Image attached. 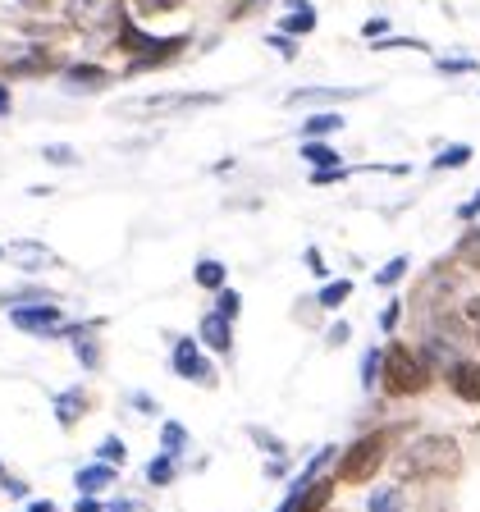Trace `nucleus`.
<instances>
[{
    "mask_svg": "<svg viewBox=\"0 0 480 512\" xmlns=\"http://www.w3.org/2000/svg\"><path fill=\"white\" fill-rule=\"evenodd\" d=\"M462 471V448L448 435H426L398 453V476L403 480H444Z\"/></svg>",
    "mask_w": 480,
    "mask_h": 512,
    "instance_id": "obj_1",
    "label": "nucleus"
},
{
    "mask_svg": "<svg viewBox=\"0 0 480 512\" xmlns=\"http://www.w3.org/2000/svg\"><path fill=\"white\" fill-rule=\"evenodd\" d=\"M380 375H384V389L394 398H407V394H421L430 384V366H426V357H416L412 348H403V343H389L384 348V366H380Z\"/></svg>",
    "mask_w": 480,
    "mask_h": 512,
    "instance_id": "obj_2",
    "label": "nucleus"
},
{
    "mask_svg": "<svg viewBox=\"0 0 480 512\" xmlns=\"http://www.w3.org/2000/svg\"><path fill=\"white\" fill-rule=\"evenodd\" d=\"M384 453H389V430H375V435H362L357 444L348 448L339 458V471H334V480H343V485H366V480L380 471Z\"/></svg>",
    "mask_w": 480,
    "mask_h": 512,
    "instance_id": "obj_3",
    "label": "nucleus"
},
{
    "mask_svg": "<svg viewBox=\"0 0 480 512\" xmlns=\"http://www.w3.org/2000/svg\"><path fill=\"white\" fill-rule=\"evenodd\" d=\"M64 19H69V28L101 37V32H115L128 14L124 0H64Z\"/></svg>",
    "mask_w": 480,
    "mask_h": 512,
    "instance_id": "obj_4",
    "label": "nucleus"
},
{
    "mask_svg": "<svg viewBox=\"0 0 480 512\" xmlns=\"http://www.w3.org/2000/svg\"><path fill=\"white\" fill-rule=\"evenodd\" d=\"M0 69L10 78H37V74L60 69V60L46 46H10V51H0Z\"/></svg>",
    "mask_w": 480,
    "mask_h": 512,
    "instance_id": "obj_5",
    "label": "nucleus"
},
{
    "mask_svg": "<svg viewBox=\"0 0 480 512\" xmlns=\"http://www.w3.org/2000/svg\"><path fill=\"white\" fill-rule=\"evenodd\" d=\"M14 330H28V334H69V325H60V307L51 298L42 302H19L10 307Z\"/></svg>",
    "mask_w": 480,
    "mask_h": 512,
    "instance_id": "obj_6",
    "label": "nucleus"
},
{
    "mask_svg": "<svg viewBox=\"0 0 480 512\" xmlns=\"http://www.w3.org/2000/svg\"><path fill=\"white\" fill-rule=\"evenodd\" d=\"M174 375H179V380H197V384H206V389L215 384L211 362H206L202 348H197L192 339H179V343H174Z\"/></svg>",
    "mask_w": 480,
    "mask_h": 512,
    "instance_id": "obj_7",
    "label": "nucleus"
},
{
    "mask_svg": "<svg viewBox=\"0 0 480 512\" xmlns=\"http://www.w3.org/2000/svg\"><path fill=\"white\" fill-rule=\"evenodd\" d=\"M330 494H334V476H320L311 485H298V490L279 503V512H325L330 508Z\"/></svg>",
    "mask_w": 480,
    "mask_h": 512,
    "instance_id": "obj_8",
    "label": "nucleus"
},
{
    "mask_svg": "<svg viewBox=\"0 0 480 512\" xmlns=\"http://www.w3.org/2000/svg\"><path fill=\"white\" fill-rule=\"evenodd\" d=\"M115 83V74H106L101 64H69L64 69V87L69 92H101V87Z\"/></svg>",
    "mask_w": 480,
    "mask_h": 512,
    "instance_id": "obj_9",
    "label": "nucleus"
},
{
    "mask_svg": "<svg viewBox=\"0 0 480 512\" xmlns=\"http://www.w3.org/2000/svg\"><path fill=\"white\" fill-rule=\"evenodd\" d=\"M448 389L462 403H480V366L476 362H453L448 366Z\"/></svg>",
    "mask_w": 480,
    "mask_h": 512,
    "instance_id": "obj_10",
    "label": "nucleus"
},
{
    "mask_svg": "<svg viewBox=\"0 0 480 512\" xmlns=\"http://www.w3.org/2000/svg\"><path fill=\"white\" fill-rule=\"evenodd\" d=\"M202 343L215 352H229L234 348V320L224 316V311H211V316H202Z\"/></svg>",
    "mask_w": 480,
    "mask_h": 512,
    "instance_id": "obj_11",
    "label": "nucleus"
},
{
    "mask_svg": "<svg viewBox=\"0 0 480 512\" xmlns=\"http://www.w3.org/2000/svg\"><path fill=\"white\" fill-rule=\"evenodd\" d=\"M10 261H19L23 270H46L55 266V252L42 243H10Z\"/></svg>",
    "mask_w": 480,
    "mask_h": 512,
    "instance_id": "obj_12",
    "label": "nucleus"
},
{
    "mask_svg": "<svg viewBox=\"0 0 480 512\" xmlns=\"http://www.w3.org/2000/svg\"><path fill=\"white\" fill-rule=\"evenodd\" d=\"M78 416H87V394L83 389H64V394L55 398V421L69 430V426H78Z\"/></svg>",
    "mask_w": 480,
    "mask_h": 512,
    "instance_id": "obj_13",
    "label": "nucleus"
},
{
    "mask_svg": "<svg viewBox=\"0 0 480 512\" xmlns=\"http://www.w3.org/2000/svg\"><path fill=\"white\" fill-rule=\"evenodd\" d=\"M110 480H115V462H92V467H83L74 476L78 494H96V490H106Z\"/></svg>",
    "mask_w": 480,
    "mask_h": 512,
    "instance_id": "obj_14",
    "label": "nucleus"
},
{
    "mask_svg": "<svg viewBox=\"0 0 480 512\" xmlns=\"http://www.w3.org/2000/svg\"><path fill=\"white\" fill-rule=\"evenodd\" d=\"M371 512H407L403 490H398V485H380V490L371 494Z\"/></svg>",
    "mask_w": 480,
    "mask_h": 512,
    "instance_id": "obj_15",
    "label": "nucleus"
},
{
    "mask_svg": "<svg viewBox=\"0 0 480 512\" xmlns=\"http://www.w3.org/2000/svg\"><path fill=\"white\" fill-rule=\"evenodd\" d=\"M311 28H316V10L307 0H293V14L284 19V32H311Z\"/></svg>",
    "mask_w": 480,
    "mask_h": 512,
    "instance_id": "obj_16",
    "label": "nucleus"
},
{
    "mask_svg": "<svg viewBox=\"0 0 480 512\" xmlns=\"http://www.w3.org/2000/svg\"><path fill=\"white\" fill-rule=\"evenodd\" d=\"M302 160H311L316 170H330V165H339V151L325 142H302Z\"/></svg>",
    "mask_w": 480,
    "mask_h": 512,
    "instance_id": "obj_17",
    "label": "nucleus"
},
{
    "mask_svg": "<svg viewBox=\"0 0 480 512\" xmlns=\"http://www.w3.org/2000/svg\"><path fill=\"white\" fill-rule=\"evenodd\" d=\"M147 480H151V485H170V480H174V453H165V458H151L147 462Z\"/></svg>",
    "mask_w": 480,
    "mask_h": 512,
    "instance_id": "obj_18",
    "label": "nucleus"
},
{
    "mask_svg": "<svg viewBox=\"0 0 480 512\" xmlns=\"http://www.w3.org/2000/svg\"><path fill=\"white\" fill-rule=\"evenodd\" d=\"M334 128H343V115H311L307 124H302V133H307V138H320V133H334Z\"/></svg>",
    "mask_w": 480,
    "mask_h": 512,
    "instance_id": "obj_19",
    "label": "nucleus"
},
{
    "mask_svg": "<svg viewBox=\"0 0 480 512\" xmlns=\"http://www.w3.org/2000/svg\"><path fill=\"white\" fill-rule=\"evenodd\" d=\"M467 160H471V147H462V142H458V147L439 151V156H435V170H462Z\"/></svg>",
    "mask_w": 480,
    "mask_h": 512,
    "instance_id": "obj_20",
    "label": "nucleus"
},
{
    "mask_svg": "<svg viewBox=\"0 0 480 512\" xmlns=\"http://www.w3.org/2000/svg\"><path fill=\"white\" fill-rule=\"evenodd\" d=\"M197 284L211 288V293H220L224 288V266L220 261H202V266H197Z\"/></svg>",
    "mask_w": 480,
    "mask_h": 512,
    "instance_id": "obj_21",
    "label": "nucleus"
},
{
    "mask_svg": "<svg viewBox=\"0 0 480 512\" xmlns=\"http://www.w3.org/2000/svg\"><path fill=\"white\" fill-rule=\"evenodd\" d=\"M348 293H352L348 279H339V284H325V288H320V307H343V302H348Z\"/></svg>",
    "mask_w": 480,
    "mask_h": 512,
    "instance_id": "obj_22",
    "label": "nucleus"
},
{
    "mask_svg": "<svg viewBox=\"0 0 480 512\" xmlns=\"http://www.w3.org/2000/svg\"><path fill=\"white\" fill-rule=\"evenodd\" d=\"M160 439H165V453H179V448L188 444V430H183L179 421H165V426H160Z\"/></svg>",
    "mask_w": 480,
    "mask_h": 512,
    "instance_id": "obj_23",
    "label": "nucleus"
},
{
    "mask_svg": "<svg viewBox=\"0 0 480 512\" xmlns=\"http://www.w3.org/2000/svg\"><path fill=\"white\" fill-rule=\"evenodd\" d=\"M403 275H407V256H394V261H389V266H384L380 275H375V284H384V288H389V284H398V279H403Z\"/></svg>",
    "mask_w": 480,
    "mask_h": 512,
    "instance_id": "obj_24",
    "label": "nucleus"
},
{
    "mask_svg": "<svg viewBox=\"0 0 480 512\" xmlns=\"http://www.w3.org/2000/svg\"><path fill=\"white\" fill-rule=\"evenodd\" d=\"M380 366H384V352H380V348H371V352H366V357H362V384H366V389H371V384H375V375H380Z\"/></svg>",
    "mask_w": 480,
    "mask_h": 512,
    "instance_id": "obj_25",
    "label": "nucleus"
},
{
    "mask_svg": "<svg viewBox=\"0 0 480 512\" xmlns=\"http://www.w3.org/2000/svg\"><path fill=\"white\" fill-rule=\"evenodd\" d=\"M138 5V14H170V10H179L183 0H133Z\"/></svg>",
    "mask_w": 480,
    "mask_h": 512,
    "instance_id": "obj_26",
    "label": "nucleus"
},
{
    "mask_svg": "<svg viewBox=\"0 0 480 512\" xmlns=\"http://www.w3.org/2000/svg\"><path fill=\"white\" fill-rule=\"evenodd\" d=\"M215 311H224V316L234 320V316H238V311H243V298H238L234 288H220V307H215Z\"/></svg>",
    "mask_w": 480,
    "mask_h": 512,
    "instance_id": "obj_27",
    "label": "nucleus"
},
{
    "mask_svg": "<svg viewBox=\"0 0 480 512\" xmlns=\"http://www.w3.org/2000/svg\"><path fill=\"white\" fill-rule=\"evenodd\" d=\"M124 458H128V448L119 444V439H106V444H101V462H115V467H124Z\"/></svg>",
    "mask_w": 480,
    "mask_h": 512,
    "instance_id": "obj_28",
    "label": "nucleus"
},
{
    "mask_svg": "<svg viewBox=\"0 0 480 512\" xmlns=\"http://www.w3.org/2000/svg\"><path fill=\"white\" fill-rule=\"evenodd\" d=\"M42 156L51 160V165H74V160H78V156H74V151H69V147H46Z\"/></svg>",
    "mask_w": 480,
    "mask_h": 512,
    "instance_id": "obj_29",
    "label": "nucleus"
},
{
    "mask_svg": "<svg viewBox=\"0 0 480 512\" xmlns=\"http://www.w3.org/2000/svg\"><path fill=\"white\" fill-rule=\"evenodd\" d=\"M74 512H106V508H101L92 494H78V508H74Z\"/></svg>",
    "mask_w": 480,
    "mask_h": 512,
    "instance_id": "obj_30",
    "label": "nucleus"
},
{
    "mask_svg": "<svg viewBox=\"0 0 480 512\" xmlns=\"http://www.w3.org/2000/svg\"><path fill=\"white\" fill-rule=\"evenodd\" d=\"M439 69H444V74H467V69H471V60H444V64H439Z\"/></svg>",
    "mask_w": 480,
    "mask_h": 512,
    "instance_id": "obj_31",
    "label": "nucleus"
},
{
    "mask_svg": "<svg viewBox=\"0 0 480 512\" xmlns=\"http://www.w3.org/2000/svg\"><path fill=\"white\" fill-rule=\"evenodd\" d=\"M348 325H343V320H339V325H334V330H330V343H334V348H339V343H348Z\"/></svg>",
    "mask_w": 480,
    "mask_h": 512,
    "instance_id": "obj_32",
    "label": "nucleus"
},
{
    "mask_svg": "<svg viewBox=\"0 0 480 512\" xmlns=\"http://www.w3.org/2000/svg\"><path fill=\"white\" fill-rule=\"evenodd\" d=\"M270 46H275V51H279V55H293V51H298V46L288 42V37H270Z\"/></svg>",
    "mask_w": 480,
    "mask_h": 512,
    "instance_id": "obj_33",
    "label": "nucleus"
},
{
    "mask_svg": "<svg viewBox=\"0 0 480 512\" xmlns=\"http://www.w3.org/2000/svg\"><path fill=\"white\" fill-rule=\"evenodd\" d=\"M384 28H389V23H384V19H371V23H366V28H362V32H366V37H371V42H375V37H380V32H384Z\"/></svg>",
    "mask_w": 480,
    "mask_h": 512,
    "instance_id": "obj_34",
    "label": "nucleus"
},
{
    "mask_svg": "<svg viewBox=\"0 0 480 512\" xmlns=\"http://www.w3.org/2000/svg\"><path fill=\"white\" fill-rule=\"evenodd\" d=\"M458 215H462V220H476V215H480V197H471V202H467V206H462V211H458Z\"/></svg>",
    "mask_w": 480,
    "mask_h": 512,
    "instance_id": "obj_35",
    "label": "nucleus"
},
{
    "mask_svg": "<svg viewBox=\"0 0 480 512\" xmlns=\"http://www.w3.org/2000/svg\"><path fill=\"white\" fill-rule=\"evenodd\" d=\"M307 266L316 270V275H325V261H320V252H316V247H311V252H307Z\"/></svg>",
    "mask_w": 480,
    "mask_h": 512,
    "instance_id": "obj_36",
    "label": "nucleus"
},
{
    "mask_svg": "<svg viewBox=\"0 0 480 512\" xmlns=\"http://www.w3.org/2000/svg\"><path fill=\"white\" fill-rule=\"evenodd\" d=\"M380 325H384V330H394V325H398V302H394V307H389V311H384V320H380Z\"/></svg>",
    "mask_w": 480,
    "mask_h": 512,
    "instance_id": "obj_37",
    "label": "nucleus"
},
{
    "mask_svg": "<svg viewBox=\"0 0 480 512\" xmlns=\"http://www.w3.org/2000/svg\"><path fill=\"white\" fill-rule=\"evenodd\" d=\"M133 407H138V412H151V407H156V403H151L147 394H133Z\"/></svg>",
    "mask_w": 480,
    "mask_h": 512,
    "instance_id": "obj_38",
    "label": "nucleus"
},
{
    "mask_svg": "<svg viewBox=\"0 0 480 512\" xmlns=\"http://www.w3.org/2000/svg\"><path fill=\"white\" fill-rule=\"evenodd\" d=\"M0 115H10V87L0 83Z\"/></svg>",
    "mask_w": 480,
    "mask_h": 512,
    "instance_id": "obj_39",
    "label": "nucleus"
},
{
    "mask_svg": "<svg viewBox=\"0 0 480 512\" xmlns=\"http://www.w3.org/2000/svg\"><path fill=\"white\" fill-rule=\"evenodd\" d=\"M28 512H60V508H55V503L51 499H37V503H32V508Z\"/></svg>",
    "mask_w": 480,
    "mask_h": 512,
    "instance_id": "obj_40",
    "label": "nucleus"
},
{
    "mask_svg": "<svg viewBox=\"0 0 480 512\" xmlns=\"http://www.w3.org/2000/svg\"><path fill=\"white\" fill-rule=\"evenodd\" d=\"M106 512H142V503L128 499V503H115V508H106Z\"/></svg>",
    "mask_w": 480,
    "mask_h": 512,
    "instance_id": "obj_41",
    "label": "nucleus"
},
{
    "mask_svg": "<svg viewBox=\"0 0 480 512\" xmlns=\"http://www.w3.org/2000/svg\"><path fill=\"white\" fill-rule=\"evenodd\" d=\"M325 512H343V508H325Z\"/></svg>",
    "mask_w": 480,
    "mask_h": 512,
    "instance_id": "obj_42",
    "label": "nucleus"
},
{
    "mask_svg": "<svg viewBox=\"0 0 480 512\" xmlns=\"http://www.w3.org/2000/svg\"><path fill=\"white\" fill-rule=\"evenodd\" d=\"M0 480H5V471H0Z\"/></svg>",
    "mask_w": 480,
    "mask_h": 512,
    "instance_id": "obj_43",
    "label": "nucleus"
},
{
    "mask_svg": "<svg viewBox=\"0 0 480 512\" xmlns=\"http://www.w3.org/2000/svg\"><path fill=\"white\" fill-rule=\"evenodd\" d=\"M0 256H5V247H0Z\"/></svg>",
    "mask_w": 480,
    "mask_h": 512,
    "instance_id": "obj_44",
    "label": "nucleus"
},
{
    "mask_svg": "<svg viewBox=\"0 0 480 512\" xmlns=\"http://www.w3.org/2000/svg\"><path fill=\"white\" fill-rule=\"evenodd\" d=\"M476 339H480V330H476Z\"/></svg>",
    "mask_w": 480,
    "mask_h": 512,
    "instance_id": "obj_45",
    "label": "nucleus"
}]
</instances>
